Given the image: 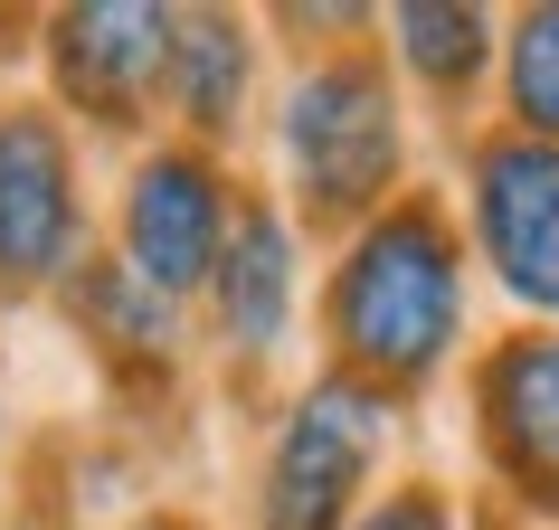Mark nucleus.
Returning <instances> with one entry per match:
<instances>
[{
	"instance_id": "f257e3e1",
	"label": "nucleus",
	"mask_w": 559,
	"mask_h": 530,
	"mask_svg": "<svg viewBox=\"0 0 559 530\" xmlns=\"http://www.w3.org/2000/svg\"><path fill=\"white\" fill-rule=\"evenodd\" d=\"M455 323H465V275H455L445 218L427 200L370 218L360 246L342 256V275H332V341H342V360L408 388L445 360Z\"/></svg>"
},
{
	"instance_id": "f03ea898",
	"label": "nucleus",
	"mask_w": 559,
	"mask_h": 530,
	"mask_svg": "<svg viewBox=\"0 0 559 530\" xmlns=\"http://www.w3.org/2000/svg\"><path fill=\"white\" fill-rule=\"evenodd\" d=\"M285 152H295V180L313 218H360V208L389 200L399 180V105H389V76L360 58H332L295 86V115H285Z\"/></svg>"
},
{
	"instance_id": "7ed1b4c3",
	"label": "nucleus",
	"mask_w": 559,
	"mask_h": 530,
	"mask_svg": "<svg viewBox=\"0 0 559 530\" xmlns=\"http://www.w3.org/2000/svg\"><path fill=\"white\" fill-rule=\"evenodd\" d=\"M474 237L493 256L502 294L559 313V143L493 133L474 152Z\"/></svg>"
},
{
	"instance_id": "20e7f679",
	"label": "nucleus",
	"mask_w": 559,
	"mask_h": 530,
	"mask_svg": "<svg viewBox=\"0 0 559 530\" xmlns=\"http://www.w3.org/2000/svg\"><path fill=\"white\" fill-rule=\"evenodd\" d=\"M380 445V398H360L352 380H323L285 417L275 473H265V530H342L360 473Z\"/></svg>"
},
{
	"instance_id": "39448f33",
	"label": "nucleus",
	"mask_w": 559,
	"mask_h": 530,
	"mask_svg": "<svg viewBox=\"0 0 559 530\" xmlns=\"http://www.w3.org/2000/svg\"><path fill=\"white\" fill-rule=\"evenodd\" d=\"M484 455L531 511H559V332H522L474 380Z\"/></svg>"
},
{
	"instance_id": "423d86ee",
	"label": "nucleus",
	"mask_w": 559,
	"mask_h": 530,
	"mask_svg": "<svg viewBox=\"0 0 559 530\" xmlns=\"http://www.w3.org/2000/svg\"><path fill=\"white\" fill-rule=\"evenodd\" d=\"M228 200H218V171L209 161H152L133 180V208H123V265L143 275L152 294L171 303L190 285H218V256H228Z\"/></svg>"
},
{
	"instance_id": "0eeeda50",
	"label": "nucleus",
	"mask_w": 559,
	"mask_h": 530,
	"mask_svg": "<svg viewBox=\"0 0 559 530\" xmlns=\"http://www.w3.org/2000/svg\"><path fill=\"white\" fill-rule=\"evenodd\" d=\"M76 246V171L38 115H0V294L48 285Z\"/></svg>"
},
{
	"instance_id": "6e6552de",
	"label": "nucleus",
	"mask_w": 559,
	"mask_h": 530,
	"mask_svg": "<svg viewBox=\"0 0 559 530\" xmlns=\"http://www.w3.org/2000/svg\"><path fill=\"white\" fill-rule=\"evenodd\" d=\"M48 58H58V86L86 115L123 123L143 105V86L171 67V10H133V0H115V10H67L58 38H48Z\"/></svg>"
},
{
	"instance_id": "1a4fd4ad",
	"label": "nucleus",
	"mask_w": 559,
	"mask_h": 530,
	"mask_svg": "<svg viewBox=\"0 0 559 530\" xmlns=\"http://www.w3.org/2000/svg\"><path fill=\"white\" fill-rule=\"evenodd\" d=\"M285 303H295V237L275 208H247L228 228V256H218V323H228V341L265 351L285 332Z\"/></svg>"
},
{
	"instance_id": "9d476101",
	"label": "nucleus",
	"mask_w": 559,
	"mask_h": 530,
	"mask_svg": "<svg viewBox=\"0 0 559 530\" xmlns=\"http://www.w3.org/2000/svg\"><path fill=\"white\" fill-rule=\"evenodd\" d=\"M247 29L237 20H218V10H190V20H171V95H180V115L200 123V133H228L237 105H247Z\"/></svg>"
},
{
	"instance_id": "9b49d317",
	"label": "nucleus",
	"mask_w": 559,
	"mask_h": 530,
	"mask_svg": "<svg viewBox=\"0 0 559 530\" xmlns=\"http://www.w3.org/2000/svg\"><path fill=\"white\" fill-rule=\"evenodd\" d=\"M399 58H408L427 86H474L484 58H493V20H484V10H437V0H417V10H399Z\"/></svg>"
},
{
	"instance_id": "f8f14e48",
	"label": "nucleus",
	"mask_w": 559,
	"mask_h": 530,
	"mask_svg": "<svg viewBox=\"0 0 559 530\" xmlns=\"http://www.w3.org/2000/svg\"><path fill=\"white\" fill-rule=\"evenodd\" d=\"M502 86H512V115H522L531 143H559V0H540V10L512 20Z\"/></svg>"
},
{
	"instance_id": "ddd939ff",
	"label": "nucleus",
	"mask_w": 559,
	"mask_h": 530,
	"mask_svg": "<svg viewBox=\"0 0 559 530\" xmlns=\"http://www.w3.org/2000/svg\"><path fill=\"white\" fill-rule=\"evenodd\" d=\"M86 323L115 341V351H133V360H162V341H171V303L152 294L133 265H105L86 285Z\"/></svg>"
},
{
	"instance_id": "4468645a",
	"label": "nucleus",
	"mask_w": 559,
	"mask_h": 530,
	"mask_svg": "<svg viewBox=\"0 0 559 530\" xmlns=\"http://www.w3.org/2000/svg\"><path fill=\"white\" fill-rule=\"evenodd\" d=\"M360 530H455V521H445V502H437V493H399V502H380Z\"/></svg>"
},
{
	"instance_id": "2eb2a0df",
	"label": "nucleus",
	"mask_w": 559,
	"mask_h": 530,
	"mask_svg": "<svg viewBox=\"0 0 559 530\" xmlns=\"http://www.w3.org/2000/svg\"><path fill=\"white\" fill-rule=\"evenodd\" d=\"M152 530H171V521H152Z\"/></svg>"
}]
</instances>
